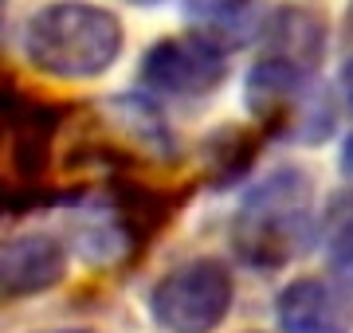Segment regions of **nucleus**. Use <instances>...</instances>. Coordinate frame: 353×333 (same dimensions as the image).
Masks as SVG:
<instances>
[{
    "label": "nucleus",
    "mask_w": 353,
    "mask_h": 333,
    "mask_svg": "<svg viewBox=\"0 0 353 333\" xmlns=\"http://www.w3.org/2000/svg\"><path fill=\"white\" fill-rule=\"evenodd\" d=\"M314 180L299 165H279L243 193L232 216V251L252 270H283L314 244Z\"/></svg>",
    "instance_id": "nucleus-1"
},
{
    "label": "nucleus",
    "mask_w": 353,
    "mask_h": 333,
    "mask_svg": "<svg viewBox=\"0 0 353 333\" xmlns=\"http://www.w3.org/2000/svg\"><path fill=\"white\" fill-rule=\"evenodd\" d=\"M71 251L51 231H24L0 244V298H32L55 290L67 275Z\"/></svg>",
    "instance_id": "nucleus-8"
},
{
    "label": "nucleus",
    "mask_w": 353,
    "mask_h": 333,
    "mask_svg": "<svg viewBox=\"0 0 353 333\" xmlns=\"http://www.w3.org/2000/svg\"><path fill=\"white\" fill-rule=\"evenodd\" d=\"M228 78V52L204 36H165L157 39L150 52L141 55L138 83L150 98H176V103H192V98H208L212 90L224 87Z\"/></svg>",
    "instance_id": "nucleus-6"
},
{
    "label": "nucleus",
    "mask_w": 353,
    "mask_h": 333,
    "mask_svg": "<svg viewBox=\"0 0 353 333\" xmlns=\"http://www.w3.org/2000/svg\"><path fill=\"white\" fill-rule=\"evenodd\" d=\"M0 4H4V0H0Z\"/></svg>",
    "instance_id": "nucleus-18"
},
{
    "label": "nucleus",
    "mask_w": 353,
    "mask_h": 333,
    "mask_svg": "<svg viewBox=\"0 0 353 333\" xmlns=\"http://www.w3.org/2000/svg\"><path fill=\"white\" fill-rule=\"evenodd\" d=\"M63 126V106L0 83V212H28L63 200L51 184Z\"/></svg>",
    "instance_id": "nucleus-2"
},
{
    "label": "nucleus",
    "mask_w": 353,
    "mask_h": 333,
    "mask_svg": "<svg viewBox=\"0 0 353 333\" xmlns=\"http://www.w3.org/2000/svg\"><path fill=\"white\" fill-rule=\"evenodd\" d=\"M126 32L122 20L87 0H55L28 16L24 24V55L39 75L87 83L106 75L122 55Z\"/></svg>",
    "instance_id": "nucleus-3"
},
{
    "label": "nucleus",
    "mask_w": 353,
    "mask_h": 333,
    "mask_svg": "<svg viewBox=\"0 0 353 333\" xmlns=\"http://www.w3.org/2000/svg\"><path fill=\"white\" fill-rule=\"evenodd\" d=\"M138 4H161V0H138Z\"/></svg>",
    "instance_id": "nucleus-17"
},
{
    "label": "nucleus",
    "mask_w": 353,
    "mask_h": 333,
    "mask_svg": "<svg viewBox=\"0 0 353 333\" xmlns=\"http://www.w3.org/2000/svg\"><path fill=\"white\" fill-rule=\"evenodd\" d=\"M263 129H240V126H224L216 129L212 138L204 141V165H208V184L224 189L232 180H240L252 169L259 145H263Z\"/></svg>",
    "instance_id": "nucleus-11"
},
{
    "label": "nucleus",
    "mask_w": 353,
    "mask_h": 333,
    "mask_svg": "<svg viewBox=\"0 0 353 333\" xmlns=\"http://www.w3.org/2000/svg\"><path fill=\"white\" fill-rule=\"evenodd\" d=\"M322 251L330 267L338 270L345 282H353V189L338 193L326 204L322 216Z\"/></svg>",
    "instance_id": "nucleus-12"
},
{
    "label": "nucleus",
    "mask_w": 353,
    "mask_h": 333,
    "mask_svg": "<svg viewBox=\"0 0 353 333\" xmlns=\"http://www.w3.org/2000/svg\"><path fill=\"white\" fill-rule=\"evenodd\" d=\"M196 36L216 43L220 52H236L243 43L259 39L263 28V0H189L185 4Z\"/></svg>",
    "instance_id": "nucleus-10"
},
{
    "label": "nucleus",
    "mask_w": 353,
    "mask_h": 333,
    "mask_svg": "<svg viewBox=\"0 0 353 333\" xmlns=\"http://www.w3.org/2000/svg\"><path fill=\"white\" fill-rule=\"evenodd\" d=\"M345 39L353 43V0H350V12H345Z\"/></svg>",
    "instance_id": "nucleus-15"
},
{
    "label": "nucleus",
    "mask_w": 353,
    "mask_h": 333,
    "mask_svg": "<svg viewBox=\"0 0 353 333\" xmlns=\"http://www.w3.org/2000/svg\"><path fill=\"white\" fill-rule=\"evenodd\" d=\"M43 333H94V330H43Z\"/></svg>",
    "instance_id": "nucleus-16"
},
{
    "label": "nucleus",
    "mask_w": 353,
    "mask_h": 333,
    "mask_svg": "<svg viewBox=\"0 0 353 333\" xmlns=\"http://www.w3.org/2000/svg\"><path fill=\"white\" fill-rule=\"evenodd\" d=\"M275 318L283 333H353V290L322 275H303L279 290Z\"/></svg>",
    "instance_id": "nucleus-7"
},
{
    "label": "nucleus",
    "mask_w": 353,
    "mask_h": 333,
    "mask_svg": "<svg viewBox=\"0 0 353 333\" xmlns=\"http://www.w3.org/2000/svg\"><path fill=\"white\" fill-rule=\"evenodd\" d=\"M243 98H248L255 126L267 138H283L294 145L326 141L338 122L326 87H318L314 75L290 63H279V59H267V55H259L255 67L248 71Z\"/></svg>",
    "instance_id": "nucleus-4"
},
{
    "label": "nucleus",
    "mask_w": 353,
    "mask_h": 333,
    "mask_svg": "<svg viewBox=\"0 0 353 333\" xmlns=\"http://www.w3.org/2000/svg\"><path fill=\"white\" fill-rule=\"evenodd\" d=\"M259 39H263L259 55L299 67L306 75H318V67L326 59V20L314 8H299V4L275 8L259 28Z\"/></svg>",
    "instance_id": "nucleus-9"
},
{
    "label": "nucleus",
    "mask_w": 353,
    "mask_h": 333,
    "mask_svg": "<svg viewBox=\"0 0 353 333\" xmlns=\"http://www.w3.org/2000/svg\"><path fill=\"white\" fill-rule=\"evenodd\" d=\"M341 94H345V103H350V110H353V55L341 63Z\"/></svg>",
    "instance_id": "nucleus-13"
},
{
    "label": "nucleus",
    "mask_w": 353,
    "mask_h": 333,
    "mask_svg": "<svg viewBox=\"0 0 353 333\" xmlns=\"http://www.w3.org/2000/svg\"><path fill=\"white\" fill-rule=\"evenodd\" d=\"M236 279L224 259L201 255L165 270L150 290V314L165 333H216L232 314Z\"/></svg>",
    "instance_id": "nucleus-5"
},
{
    "label": "nucleus",
    "mask_w": 353,
    "mask_h": 333,
    "mask_svg": "<svg viewBox=\"0 0 353 333\" xmlns=\"http://www.w3.org/2000/svg\"><path fill=\"white\" fill-rule=\"evenodd\" d=\"M341 173H345V180L353 184V138L341 145Z\"/></svg>",
    "instance_id": "nucleus-14"
}]
</instances>
